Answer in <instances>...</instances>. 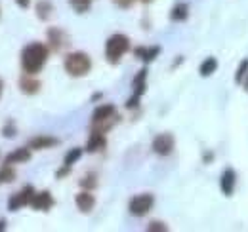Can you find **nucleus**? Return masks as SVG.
Returning <instances> with one entry per match:
<instances>
[{
    "instance_id": "obj_26",
    "label": "nucleus",
    "mask_w": 248,
    "mask_h": 232,
    "mask_svg": "<svg viewBox=\"0 0 248 232\" xmlns=\"http://www.w3.org/2000/svg\"><path fill=\"white\" fill-rule=\"evenodd\" d=\"M80 185H82V187H86V188H93V187L97 185V181H95V177L90 174L88 177H84V179L80 181Z\"/></svg>"
},
{
    "instance_id": "obj_29",
    "label": "nucleus",
    "mask_w": 248,
    "mask_h": 232,
    "mask_svg": "<svg viewBox=\"0 0 248 232\" xmlns=\"http://www.w3.org/2000/svg\"><path fill=\"white\" fill-rule=\"evenodd\" d=\"M119 8H123V10H126V8H130L132 4H134V0H113Z\"/></svg>"
},
{
    "instance_id": "obj_30",
    "label": "nucleus",
    "mask_w": 248,
    "mask_h": 232,
    "mask_svg": "<svg viewBox=\"0 0 248 232\" xmlns=\"http://www.w3.org/2000/svg\"><path fill=\"white\" fill-rule=\"evenodd\" d=\"M16 4H17L19 8H23V10H25V8H29V4H31V0H16Z\"/></svg>"
},
{
    "instance_id": "obj_28",
    "label": "nucleus",
    "mask_w": 248,
    "mask_h": 232,
    "mask_svg": "<svg viewBox=\"0 0 248 232\" xmlns=\"http://www.w3.org/2000/svg\"><path fill=\"white\" fill-rule=\"evenodd\" d=\"M138 101H140V97H138V95H132V97L126 101V109H136V107H138Z\"/></svg>"
},
{
    "instance_id": "obj_12",
    "label": "nucleus",
    "mask_w": 248,
    "mask_h": 232,
    "mask_svg": "<svg viewBox=\"0 0 248 232\" xmlns=\"http://www.w3.org/2000/svg\"><path fill=\"white\" fill-rule=\"evenodd\" d=\"M19 87H21L23 93L34 95V93H38V89H40V82L34 78V74H27V72H25V74L19 78Z\"/></svg>"
},
{
    "instance_id": "obj_31",
    "label": "nucleus",
    "mask_w": 248,
    "mask_h": 232,
    "mask_svg": "<svg viewBox=\"0 0 248 232\" xmlns=\"http://www.w3.org/2000/svg\"><path fill=\"white\" fill-rule=\"evenodd\" d=\"M6 225H8V223H6L4 219H0V231H6Z\"/></svg>"
},
{
    "instance_id": "obj_6",
    "label": "nucleus",
    "mask_w": 248,
    "mask_h": 232,
    "mask_svg": "<svg viewBox=\"0 0 248 232\" xmlns=\"http://www.w3.org/2000/svg\"><path fill=\"white\" fill-rule=\"evenodd\" d=\"M174 146H176V139H174L172 133H158L155 139H153L151 148H153V152L158 154V156H168V154H172Z\"/></svg>"
},
{
    "instance_id": "obj_24",
    "label": "nucleus",
    "mask_w": 248,
    "mask_h": 232,
    "mask_svg": "<svg viewBox=\"0 0 248 232\" xmlns=\"http://www.w3.org/2000/svg\"><path fill=\"white\" fill-rule=\"evenodd\" d=\"M245 76H248V59H243V63H241V67L237 69V74H235V82H243L245 80Z\"/></svg>"
},
{
    "instance_id": "obj_11",
    "label": "nucleus",
    "mask_w": 248,
    "mask_h": 232,
    "mask_svg": "<svg viewBox=\"0 0 248 232\" xmlns=\"http://www.w3.org/2000/svg\"><path fill=\"white\" fill-rule=\"evenodd\" d=\"M60 145V139L52 137V135H36L29 141V148L31 150H42V148H50V146Z\"/></svg>"
},
{
    "instance_id": "obj_17",
    "label": "nucleus",
    "mask_w": 248,
    "mask_h": 232,
    "mask_svg": "<svg viewBox=\"0 0 248 232\" xmlns=\"http://www.w3.org/2000/svg\"><path fill=\"white\" fill-rule=\"evenodd\" d=\"M145 80H147V69H141V71L136 74L134 82H132V86H134V95L141 97V95L145 93V87H147Z\"/></svg>"
},
{
    "instance_id": "obj_19",
    "label": "nucleus",
    "mask_w": 248,
    "mask_h": 232,
    "mask_svg": "<svg viewBox=\"0 0 248 232\" xmlns=\"http://www.w3.org/2000/svg\"><path fill=\"white\" fill-rule=\"evenodd\" d=\"M52 12H54L52 2H48V0H40V2H36V15H38V19L46 21V19L52 15Z\"/></svg>"
},
{
    "instance_id": "obj_4",
    "label": "nucleus",
    "mask_w": 248,
    "mask_h": 232,
    "mask_svg": "<svg viewBox=\"0 0 248 232\" xmlns=\"http://www.w3.org/2000/svg\"><path fill=\"white\" fill-rule=\"evenodd\" d=\"M153 203H155V196L149 194V192H145V194L134 196L130 200V203H128V209H130V213L134 217H143V215H147L153 209Z\"/></svg>"
},
{
    "instance_id": "obj_21",
    "label": "nucleus",
    "mask_w": 248,
    "mask_h": 232,
    "mask_svg": "<svg viewBox=\"0 0 248 232\" xmlns=\"http://www.w3.org/2000/svg\"><path fill=\"white\" fill-rule=\"evenodd\" d=\"M14 181H16V170H14V166L8 164V162H4L0 166V185L2 183H14Z\"/></svg>"
},
{
    "instance_id": "obj_13",
    "label": "nucleus",
    "mask_w": 248,
    "mask_h": 232,
    "mask_svg": "<svg viewBox=\"0 0 248 232\" xmlns=\"http://www.w3.org/2000/svg\"><path fill=\"white\" fill-rule=\"evenodd\" d=\"M29 160H31V148L27 146V148H16L14 152H10L4 162H8V164H25Z\"/></svg>"
},
{
    "instance_id": "obj_32",
    "label": "nucleus",
    "mask_w": 248,
    "mask_h": 232,
    "mask_svg": "<svg viewBox=\"0 0 248 232\" xmlns=\"http://www.w3.org/2000/svg\"><path fill=\"white\" fill-rule=\"evenodd\" d=\"M2 89H4V84H2V80H0V97H2Z\"/></svg>"
},
{
    "instance_id": "obj_7",
    "label": "nucleus",
    "mask_w": 248,
    "mask_h": 232,
    "mask_svg": "<svg viewBox=\"0 0 248 232\" xmlns=\"http://www.w3.org/2000/svg\"><path fill=\"white\" fill-rule=\"evenodd\" d=\"M46 36H48L50 48H52L54 52H60L63 46H67V44H69V36L65 34V30L58 29V27H52V29H48Z\"/></svg>"
},
{
    "instance_id": "obj_9",
    "label": "nucleus",
    "mask_w": 248,
    "mask_h": 232,
    "mask_svg": "<svg viewBox=\"0 0 248 232\" xmlns=\"http://www.w3.org/2000/svg\"><path fill=\"white\" fill-rule=\"evenodd\" d=\"M52 205H54V198H52L50 190H42V192H36V194L32 196V202H31L32 209H38V211H48Z\"/></svg>"
},
{
    "instance_id": "obj_14",
    "label": "nucleus",
    "mask_w": 248,
    "mask_h": 232,
    "mask_svg": "<svg viewBox=\"0 0 248 232\" xmlns=\"http://www.w3.org/2000/svg\"><path fill=\"white\" fill-rule=\"evenodd\" d=\"M105 145H107L105 133L92 131V133H90V139H88V143H86V152H97V150H103Z\"/></svg>"
},
{
    "instance_id": "obj_5",
    "label": "nucleus",
    "mask_w": 248,
    "mask_h": 232,
    "mask_svg": "<svg viewBox=\"0 0 248 232\" xmlns=\"http://www.w3.org/2000/svg\"><path fill=\"white\" fill-rule=\"evenodd\" d=\"M34 194H36V190L32 188L31 185H27L25 188H21L19 192H16V194L10 198L8 209H10V211H17V209H21V207H25V205H31Z\"/></svg>"
},
{
    "instance_id": "obj_18",
    "label": "nucleus",
    "mask_w": 248,
    "mask_h": 232,
    "mask_svg": "<svg viewBox=\"0 0 248 232\" xmlns=\"http://www.w3.org/2000/svg\"><path fill=\"white\" fill-rule=\"evenodd\" d=\"M187 17H189V6L184 4V2L176 4L172 8V12H170V19L172 21H186Z\"/></svg>"
},
{
    "instance_id": "obj_33",
    "label": "nucleus",
    "mask_w": 248,
    "mask_h": 232,
    "mask_svg": "<svg viewBox=\"0 0 248 232\" xmlns=\"http://www.w3.org/2000/svg\"><path fill=\"white\" fill-rule=\"evenodd\" d=\"M141 2H143V4H149V2H153V0H141Z\"/></svg>"
},
{
    "instance_id": "obj_8",
    "label": "nucleus",
    "mask_w": 248,
    "mask_h": 232,
    "mask_svg": "<svg viewBox=\"0 0 248 232\" xmlns=\"http://www.w3.org/2000/svg\"><path fill=\"white\" fill-rule=\"evenodd\" d=\"M235 187H237V174H235V170L227 168L221 174V177H219V188H221V192L225 196H231L233 190H235Z\"/></svg>"
},
{
    "instance_id": "obj_20",
    "label": "nucleus",
    "mask_w": 248,
    "mask_h": 232,
    "mask_svg": "<svg viewBox=\"0 0 248 232\" xmlns=\"http://www.w3.org/2000/svg\"><path fill=\"white\" fill-rule=\"evenodd\" d=\"M217 69V59L216 58H206L202 63H201V67H199V72H201V76H210V74H214Z\"/></svg>"
},
{
    "instance_id": "obj_10",
    "label": "nucleus",
    "mask_w": 248,
    "mask_h": 232,
    "mask_svg": "<svg viewBox=\"0 0 248 232\" xmlns=\"http://www.w3.org/2000/svg\"><path fill=\"white\" fill-rule=\"evenodd\" d=\"M75 203H77V207H78L82 213H90L93 209V205H95V198H93V194L90 190H82V192L77 194Z\"/></svg>"
},
{
    "instance_id": "obj_27",
    "label": "nucleus",
    "mask_w": 248,
    "mask_h": 232,
    "mask_svg": "<svg viewBox=\"0 0 248 232\" xmlns=\"http://www.w3.org/2000/svg\"><path fill=\"white\" fill-rule=\"evenodd\" d=\"M168 227L164 225V223H158V221H153L149 227H147V231H166Z\"/></svg>"
},
{
    "instance_id": "obj_16",
    "label": "nucleus",
    "mask_w": 248,
    "mask_h": 232,
    "mask_svg": "<svg viewBox=\"0 0 248 232\" xmlns=\"http://www.w3.org/2000/svg\"><path fill=\"white\" fill-rule=\"evenodd\" d=\"M113 116H117L115 105H101L93 111L92 122H101V120H107V118H113Z\"/></svg>"
},
{
    "instance_id": "obj_3",
    "label": "nucleus",
    "mask_w": 248,
    "mask_h": 232,
    "mask_svg": "<svg viewBox=\"0 0 248 232\" xmlns=\"http://www.w3.org/2000/svg\"><path fill=\"white\" fill-rule=\"evenodd\" d=\"M128 50H130V38L126 34H121V32L109 36L105 42V58L111 65L121 63V59Z\"/></svg>"
},
{
    "instance_id": "obj_15",
    "label": "nucleus",
    "mask_w": 248,
    "mask_h": 232,
    "mask_svg": "<svg viewBox=\"0 0 248 232\" xmlns=\"http://www.w3.org/2000/svg\"><path fill=\"white\" fill-rule=\"evenodd\" d=\"M134 54H136V58L141 59L143 63H151V61L160 54V46H153V48H143V46H140V48L134 50Z\"/></svg>"
},
{
    "instance_id": "obj_2",
    "label": "nucleus",
    "mask_w": 248,
    "mask_h": 232,
    "mask_svg": "<svg viewBox=\"0 0 248 232\" xmlns=\"http://www.w3.org/2000/svg\"><path fill=\"white\" fill-rule=\"evenodd\" d=\"M63 69L69 76L80 78V76H86L92 71V59L84 52H71V54H67V58L63 59Z\"/></svg>"
},
{
    "instance_id": "obj_22",
    "label": "nucleus",
    "mask_w": 248,
    "mask_h": 232,
    "mask_svg": "<svg viewBox=\"0 0 248 232\" xmlns=\"http://www.w3.org/2000/svg\"><path fill=\"white\" fill-rule=\"evenodd\" d=\"M80 156H82V148H78V146H77V148H71V150L65 154V158H63V166H73Z\"/></svg>"
},
{
    "instance_id": "obj_23",
    "label": "nucleus",
    "mask_w": 248,
    "mask_h": 232,
    "mask_svg": "<svg viewBox=\"0 0 248 232\" xmlns=\"http://www.w3.org/2000/svg\"><path fill=\"white\" fill-rule=\"evenodd\" d=\"M93 0H69V4L73 6V10L77 12V14H84V12H88L90 10V6H92Z\"/></svg>"
},
{
    "instance_id": "obj_25",
    "label": "nucleus",
    "mask_w": 248,
    "mask_h": 232,
    "mask_svg": "<svg viewBox=\"0 0 248 232\" xmlns=\"http://www.w3.org/2000/svg\"><path fill=\"white\" fill-rule=\"evenodd\" d=\"M2 135H4V137H8V139L16 137V126H14V122H12V120L2 128Z\"/></svg>"
},
{
    "instance_id": "obj_1",
    "label": "nucleus",
    "mask_w": 248,
    "mask_h": 232,
    "mask_svg": "<svg viewBox=\"0 0 248 232\" xmlns=\"http://www.w3.org/2000/svg\"><path fill=\"white\" fill-rule=\"evenodd\" d=\"M50 56L48 46H44L42 42H31L21 50V67L23 72L27 74H36L42 71V67L46 65Z\"/></svg>"
}]
</instances>
